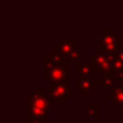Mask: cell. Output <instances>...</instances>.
Instances as JSON below:
<instances>
[{"instance_id":"6da1fadb","label":"cell","mask_w":123,"mask_h":123,"mask_svg":"<svg viewBox=\"0 0 123 123\" xmlns=\"http://www.w3.org/2000/svg\"><path fill=\"white\" fill-rule=\"evenodd\" d=\"M48 110V104L43 97L35 98L30 100V106H29V117L33 119H42L46 117Z\"/></svg>"},{"instance_id":"7a4b0ae2","label":"cell","mask_w":123,"mask_h":123,"mask_svg":"<svg viewBox=\"0 0 123 123\" xmlns=\"http://www.w3.org/2000/svg\"><path fill=\"white\" fill-rule=\"evenodd\" d=\"M88 115L91 117H98V107H89Z\"/></svg>"},{"instance_id":"3957f363","label":"cell","mask_w":123,"mask_h":123,"mask_svg":"<svg viewBox=\"0 0 123 123\" xmlns=\"http://www.w3.org/2000/svg\"><path fill=\"white\" fill-rule=\"evenodd\" d=\"M29 123H43V122H42V119H33V118H30Z\"/></svg>"}]
</instances>
